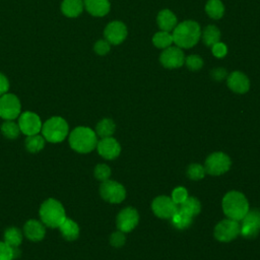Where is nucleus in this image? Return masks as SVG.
Wrapping results in <instances>:
<instances>
[{
    "label": "nucleus",
    "mask_w": 260,
    "mask_h": 260,
    "mask_svg": "<svg viewBox=\"0 0 260 260\" xmlns=\"http://www.w3.org/2000/svg\"><path fill=\"white\" fill-rule=\"evenodd\" d=\"M173 43L181 49H188L195 46L200 37L201 28L194 20H185L176 25L172 32Z\"/></svg>",
    "instance_id": "obj_1"
},
{
    "label": "nucleus",
    "mask_w": 260,
    "mask_h": 260,
    "mask_svg": "<svg viewBox=\"0 0 260 260\" xmlns=\"http://www.w3.org/2000/svg\"><path fill=\"white\" fill-rule=\"evenodd\" d=\"M69 144L73 150L79 153H87L93 150L98 144L95 132L84 126L74 128L69 134Z\"/></svg>",
    "instance_id": "obj_2"
},
{
    "label": "nucleus",
    "mask_w": 260,
    "mask_h": 260,
    "mask_svg": "<svg viewBox=\"0 0 260 260\" xmlns=\"http://www.w3.org/2000/svg\"><path fill=\"white\" fill-rule=\"evenodd\" d=\"M222 210L228 218L241 220L249 211V203L243 193L230 191L222 199Z\"/></svg>",
    "instance_id": "obj_3"
},
{
    "label": "nucleus",
    "mask_w": 260,
    "mask_h": 260,
    "mask_svg": "<svg viewBox=\"0 0 260 260\" xmlns=\"http://www.w3.org/2000/svg\"><path fill=\"white\" fill-rule=\"evenodd\" d=\"M39 214L41 221L49 228H58L66 218L65 208L62 203L54 198L46 199L40 207Z\"/></svg>",
    "instance_id": "obj_4"
},
{
    "label": "nucleus",
    "mask_w": 260,
    "mask_h": 260,
    "mask_svg": "<svg viewBox=\"0 0 260 260\" xmlns=\"http://www.w3.org/2000/svg\"><path fill=\"white\" fill-rule=\"evenodd\" d=\"M41 131L47 141L58 143L67 137L69 128L65 119L59 116H55L48 119L43 124Z\"/></svg>",
    "instance_id": "obj_5"
},
{
    "label": "nucleus",
    "mask_w": 260,
    "mask_h": 260,
    "mask_svg": "<svg viewBox=\"0 0 260 260\" xmlns=\"http://www.w3.org/2000/svg\"><path fill=\"white\" fill-rule=\"evenodd\" d=\"M231 158L223 152H213L205 160L204 170L211 176H219L229 171Z\"/></svg>",
    "instance_id": "obj_6"
},
{
    "label": "nucleus",
    "mask_w": 260,
    "mask_h": 260,
    "mask_svg": "<svg viewBox=\"0 0 260 260\" xmlns=\"http://www.w3.org/2000/svg\"><path fill=\"white\" fill-rule=\"evenodd\" d=\"M100 194L104 200L110 203H120L126 197V190L120 183L107 180L102 182L100 186Z\"/></svg>",
    "instance_id": "obj_7"
},
{
    "label": "nucleus",
    "mask_w": 260,
    "mask_h": 260,
    "mask_svg": "<svg viewBox=\"0 0 260 260\" xmlns=\"http://www.w3.org/2000/svg\"><path fill=\"white\" fill-rule=\"evenodd\" d=\"M241 225L238 220L231 218L219 221L214 228V237L219 242H231L240 234Z\"/></svg>",
    "instance_id": "obj_8"
},
{
    "label": "nucleus",
    "mask_w": 260,
    "mask_h": 260,
    "mask_svg": "<svg viewBox=\"0 0 260 260\" xmlns=\"http://www.w3.org/2000/svg\"><path fill=\"white\" fill-rule=\"evenodd\" d=\"M20 102L12 93H5L0 96V117L4 120H14L20 114Z\"/></svg>",
    "instance_id": "obj_9"
},
{
    "label": "nucleus",
    "mask_w": 260,
    "mask_h": 260,
    "mask_svg": "<svg viewBox=\"0 0 260 260\" xmlns=\"http://www.w3.org/2000/svg\"><path fill=\"white\" fill-rule=\"evenodd\" d=\"M242 224L240 234L245 238L252 239L255 238L260 232V210L254 209L248 211L246 215L241 219Z\"/></svg>",
    "instance_id": "obj_10"
},
{
    "label": "nucleus",
    "mask_w": 260,
    "mask_h": 260,
    "mask_svg": "<svg viewBox=\"0 0 260 260\" xmlns=\"http://www.w3.org/2000/svg\"><path fill=\"white\" fill-rule=\"evenodd\" d=\"M159 61L165 68H179L185 63V54L181 48L170 46L164 49L159 56Z\"/></svg>",
    "instance_id": "obj_11"
},
{
    "label": "nucleus",
    "mask_w": 260,
    "mask_h": 260,
    "mask_svg": "<svg viewBox=\"0 0 260 260\" xmlns=\"http://www.w3.org/2000/svg\"><path fill=\"white\" fill-rule=\"evenodd\" d=\"M18 126L20 132L25 134L26 136L39 134L42 130L43 123L41 118L32 112H24L18 118Z\"/></svg>",
    "instance_id": "obj_12"
},
{
    "label": "nucleus",
    "mask_w": 260,
    "mask_h": 260,
    "mask_svg": "<svg viewBox=\"0 0 260 260\" xmlns=\"http://www.w3.org/2000/svg\"><path fill=\"white\" fill-rule=\"evenodd\" d=\"M151 207L156 216L168 219H170L178 210L177 204L168 196H158L154 198Z\"/></svg>",
    "instance_id": "obj_13"
},
{
    "label": "nucleus",
    "mask_w": 260,
    "mask_h": 260,
    "mask_svg": "<svg viewBox=\"0 0 260 260\" xmlns=\"http://www.w3.org/2000/svg\"><path fill=\"white\" fill-rule=\"evenodd\" d=\"M139 215L137 210L133 207H126L117 216V228L124 233H128L137 225Z\"/></svg>",
    "instance_id": "obj_14"
},
{
    "label": "nucleus",
    "mask_w": 260,
    "mask_h": 260,
    "mask_svg": "<svg viewBox=\"0 0 260 260\" xmlns=\"http://www.w3.org/2000/svg\"><path fill=\"white\" fill-rule=\"evenodd\" d=\"M104 35L110 44L119 45L127 37V27L122 21H112L106 26Z\"/></svg>",
    "instance_id": "obj_15"
},
{
    "label": "nucleus",
    "mask_w": 260,
    "mask_h": 260,
    "mask_svg": "<svg viewBox=\"0 0 260 260\" xmlns=\"http://www.w3.org/2000/svg\"><path fill=\"white\" fill-rule=\"evenodd\" d=\"M96 149L99 154L104 158L114 159L120 154L121 146L115 138L110 136V137L102 138L100 141H98Z\"/></svg>",
    "instance_id": "obj_16"
},
{
    "label": "nucleus",
    "mask_w": 260,
    "mask_h": 260,
    "mask_svg": "<svg viewBox=\"0 0 260 260\" xmlns=\"http://www.w3.org/2000/svg\"><path fill=\"white\" fill-rule=\"evenodd\" d=\"M226 83L229 88L237 93H245L250 88L249 78L241 71H234L229 74Z\"/></svg>",
    "instance_id": "obj_17"
},
{
    "label": "nucleus",
    "mask_w": 260,
    "mask_h": 260,
    "mask_svg": "<svg viewBox=\"0 0 260 260\" xmlns=\"http://www.w3.org/2000/svg\"><path fill=\"white\" fill-rule=\"evenodd\" d=\"M46 225L38 219H29L24 223L23 234L32 242L42 241L46 235Z\"/></svg>",
    "instance_id": "obj_18"
},
{
    "label": "nucleus",
    "mask_w": 260,
    "mask_h": 260,
    "mask_svg": "<svg viewBox=\"0 0 260 260\" xmlns=\"http://www.w3.org/2000/svg\"><path fill=\"white\" fill-rule=\"evenodd\" d=\"M156 22H157L158 27L161 30H166V31L173 30L176 27V25L178 24L176 15L170 9L160 10L157 14Z\"/></svg>",
    "instance_id": "obj_19"
},
{
    "label": "nucleus",
    "mask_w": 260,
    "mask_h": 260,
    "mask_svg": "<svg viewBox=\"0 0 260 260\" xmlns=\"http://www.w3.org/2000/svg\"><path fill=\"white\" fill-rule=\"evenodd\" d=\"M86 10L93 16H104L110 11L109 0H84Z\"/></svg>",
    "instance_id": "obj_20"
},
{
    "label": "nucleus",
    "mask_w": 260,
    "mask_h": 260,
    "mask_svg": "<svg viewBox=\"0 0 260 260\" xmlns=\"http://www.w3.org/2000/svg\"><path fill=\"white\" fill-rule=\"evenodd\" d=\"M58 228L62 237L67 241H74L79 237V226L71 218L66 217Z\"/></svg>",
    "instance_id": "obj_21"
},
{
    "label": "nucleus",
    "mask_w": 260,
    "mask_h": 260,
    "mask_svg": "<svg viewBox=\"0 0 260 260\" xmlns=\"http://www.w3.org/2000/svg\"><path fill=\"white\" fill-rule=\"evenodd\" d=\"M83 9L82 0H63L61 4V10L63 14L68 17L78 16Z\"/></svg>",
    "instance_id": "obj_22"
},
{
    "label": "nucleus",
    "mask_w": 260,
    "mask_h": 260,
    "mask_svg": "<svg viewBox=\"0 0 260 260\" xmlns=\"http://www.w3.org/2000/svg\"><path fill=\"white\" fill-rule=\"evenodd\" d=\"M202 35V41L205 46L211 47L215 43L219 42L220 40V31L215 25H207L203 31H201Z\"/></svg>",
    "instance_id": "obj_23"
},
{
    "label": "nucleus",
    "mask_w": 260,
    "mask_h": 260,
    "mask_svg": "<svg viewBox=\"0 0 260 260\" xmlns=\"http://www.w3.org/2000/svg\"><path fill=\"white\" fill-rule=\"evenodd\" d=\"M115 123L110 118L102 119L95 126V134L101 138L110 137L115 132Z\"/></svg>",
    "instance_id": "obj_24"
},
{
    "label": "nucleus",
    "mask_w": 260,
    "mask_h": 260,
    "mask_svg": "<svg viewBox=\"0 0 260 260\" xmlns=\"http://www.w3.org/2000/svg\"><path fill=\"white\" fill-rule=\"evenodd\" d=\"M4 242L10 247H18L22 242V232L14 226H10L4 232Z\"/></svg>",
    "instance_id": "obj_25"
},
{
    "label": "nucleus",
    "mask_w": 260,
    "mask_h": 260,
    "mask_svg": "<svg viewBox=\"0 0 260 260\" xmlns=\"http://www.w3.org/2000/svg\"><path fill=\"white\" fill-rule=\"evenodd\" d=\"M45 141H46V139L44 138L43 135L35 134V135L26 136L24 145H25V148L28 152L37 153V152L41 151L44 148Z\"/></svg>",
    "instance_id": "obj_26"
},
{
    "label": "nucleus",
    "mask_w": 260,
    "mask_h": 260,
    "mask_svg": "<svg viewBox=\"0 0 260 260\" xmlns=\"http://www.w3.org/2000/svg\"><path fill=\"white\" fill-rule=\"evenodd\" d=\"M205 11L212 19H219L223 16L224 6L220 0H208L205 4Z\"/></svg>",
    "instance_id": "obj_27"
},
{
    "label": "nucleus",
    "mask_w": 260,
    "mask_h": 260,
    "mask_svg": "<svg viewBox=\"0 0 260 260\" xmlns=\"http://www.w3.org/2000/svg\"><path fill=\"white\" fill-rule=\"evenodd\" d=\"M172 221V224L179 229V230H184L187 229L188 226L191 225L192 220H193V216L185 213L184 211L180 210L178 207V210L175 212V214L170 218Z\"/></svg>",
    "instance_id": "obj_28"
},
{
    "label": "nucleus",
    "mask_w": 260,
    "mask_h": 260,
    "mask_svg": "<svg viewBox=\"0 0 260 260\" xmlns=\"http://www.w3.org/2000/svg\"><path fill=\"white\" fill-rule=\"evenodd\" d=\"M179 209L191 216H195L196 214H198L200 212L201 204L197 198L188 197L183 203L180 204Z\"/></svg>",
    "instance_id": "obj_29"
},
{
    "label": "nucleus",
    "mask_w": 260,
    "mask_h": 260,
    "mask_svg": "<svg viewBox=\"0 0 260 260\" xmlns=\"http://www.w3.org/2000/svg\"><path fill=\"white\" fill-rule=\"evenodd\" d=\"M152 44L158 49H166L173 44V36L170 31L159 30L152 37Z\"/></svg>",
    "instance_id": "obj_30"
},
{
    "label": "nucleus",
    "mask_w": 260,
    "mask_h": 260,
    "mask_svg": "<svg viewBox=\"0 0 260 260\" xmlns=\"http://www.w3.org/2000/svg\"><path fill=\"white\" fill-rule=\"evenodd\" d=\"M1 132L7 139H15L18 137L20 129L18 124L13 122V120H5V122L1 125Z\"/></svg>",
    "instance_id": "obj_31"
},
{
    "label": "nucleus",
    "mask_w": 260,
    "mask_h": 260,
    "mask_svg": "<svg viewBox=\"0 0 260 260\" xmlns=\"http://www.w3.org/2000/svg\"><path fill=\"white\" fill-rule=\"evenodd\" d=\"M205 170L204 167L198 165V164H192L187 169V176L191 180H200L204 177Z\"/></svg>",
    "instance_id": "obj_32"
},
{
    "label": "nucleus",
    "mask_w": 260,
    "mask_h": 260,
    "mask_svg": "<svg viewBox=\"0 0 260 260\" xmlns=\"http://www.w3.org/2000/svg\"><path fill=\"white\" fill-rule=\"evenodd\" d=\"M185 64L188 69L192 71H197L202 68L203 60L198 55H189L188 57H185Z\"/></svg>",
    "instance_id": "obj_33"
},
{
    "label": "nucleus",
    "mask_w": 260,
    "mask_h": 260,
    "mask_svg": "<svg viewBox=\"0 0 260 260\" xmlns=\"http://www.w3.org/2000/svg\"><path fill=\"white\" fill-rule=\"evenodd\" d=\"M93 175L98 180H100L102 182L107 181V180H109V178L111 176V169L109 168V166H107L105 164H99L94 168Z\"/></svg>",
    "instance_id": "obj_34"
},
{
    "label": "nucleus",
    "mask_w": 260,
    "mask_h": 260,
    "mask_svg": "<svg viewBox=\"0 0 260 260\" xmlns=\"http://www.w3.org/2000/svg\"><path fill=\"white\" fill-rule=\"evenodd\" d=\"M188 198V192L184 187H177L173 190L172 200L178 205L183 203Z\"/></svg>",
    "instance_id": "obj_35"
},
{
    "label": "nucleus",
    "mask_w": 260,
    "mask_h": 260,
    "mask_svg": "<svg viewBox=\"0 0 260 260\" xmlns=\"http://www.w3.org/2000/svg\"><path fill=\"white\" fill-rule=\"evenodd\" d=\"M110 244L115 248H120L125 244V235L122 231L114 232L110 237Z\"/></svg>",
    "instance_id": "obj_36"
},
{
    "label": "nucleus",
    "mask_w": 260,
    "mask_h": 260,
    "mask_svg": "<svg viewBox=\"0 0 260 260\" xmlns=\"http://www.w3.org/2000/svg\"><path fill=\"white\" fill-rule=\"evenodd\" d=\"M211 52L214 57L220 59L225 57V55L228 54V47L225 44L221 42H217L211 46Z\"/></svg>",
    "instance_id": "obj_37"
},
{
    "label": "nucleus",
    "mask_w": 260,
    "mask_h": 260,
    "mask_svg": "<svg viewBox=\"0 0 260 260\" xmlns=\"http://www.w3.org/2000/svg\"><path fill=\"white\" fill-rule=\"evenodd\" d=\"M0 260H14L12 247L5 242H0Z\"/></svg>",
    "instance_id": "obj_38"
},
{
    "label": "nucleus",
    "mask_w": 260,
    "mask_h": 260,
    "mask_svg": "<svg viewBox=\"0 0 260 260\" xmlns=\"http://www.w3.org/2000/svg\"><path fill=\"white\" fill-rule=\"evenodd\" d=\"M94 52L99 55H106L110 51V43L107 40H99L94 44Z\"/></svg>",
    "instance_id": "obj_39"
},
{
    "label": "nucleus",
    "mask_w": 260,
    "mask_h": 260,
    "mask_svg": "<svg viewBox=\"0 0 260 260\" xmlns=\"http://www.w3.org/2000/svg\"><path fill=\"white\" fill-rule=\"evenodd\" d=\"M210 74H211V77H212L214 80H216V81H220V80L224 79V78L228 76L226 70H225L224 68H220V67L213 69V70L210 72Z\"/></svg>",
    "instance_id": "obj_40"
},
{
    "label": "nucleus",
    "mask_w": 260,
    "mask_h": 260,
    "mask_svg": "<svg viewBox=\"0 0 260 260\" xmlns=\"http://www.w3.org/2000/svg\"><path fill=\"white\" fill-rule=\"evenodd\" d=\"M8 88H9V82L7 78L2 73H0V96L5 94Z\"/></svg>",
    "instance_id": "obj_41"
}]
</instances>
